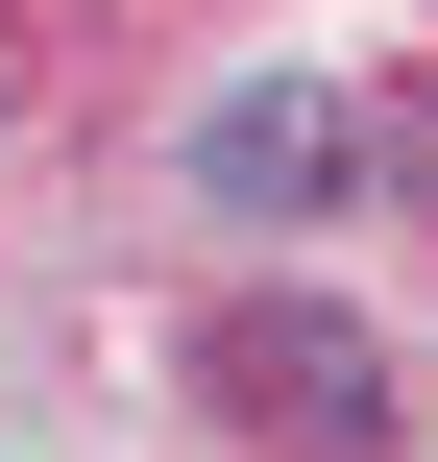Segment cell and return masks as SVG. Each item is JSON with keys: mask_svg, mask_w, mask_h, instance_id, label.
Wrapping results in <instances>:
<instances>
[{"mask_svg": "<svg viewBox=\"0 0 438 462\" xmlns=\"http://www.w3.org/2000/svg\"><path fill=\"white\" fill-rule=\"evenodd\" d=\"M219 414L293 462H390V365H366V317H317V292H244L219 317Z\"/></svg>", "mask_w": 438, "mask_h": 462, "instance_id": "1", "label": "cell"}, {"mask_svg": "<svg viewBox=\"0 0 438 462\" xmlns=\"http://www.w3.org/2000/svg\"><path fill=\"white\" fill-rule=\"evenodd\" d=\"M195 195H244V219H293V195H341V97H317V73H244V97L195 122Z\"/></svg>", "mask_w": 438, "mask_h": 462, "instance_id": "2", "label": "cell"}]
</instances>
